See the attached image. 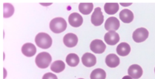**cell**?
<instances>
[{
  "label": "cell",
  "mask_w": 155,
  "mask_h": 79,
  "mask_svg": "<svg viewBox=\"0 0 155 79\" xmlns=\"http://www.w3.org/2000/svg\"><path fill=\"white\" fill-rule=\"evenodd\" d=\"M36 45L42 49H48L52 44V39L51 37L45 33H38L35 39Z\"/></svg>",
  "instance_id": "1"
},
{
  "label": "cell",
  "mask_w": 155,
  "mask_h": 79,
  "mask_svg": "<svg viewBox=\"0 0 155 79\" xmlns=\"http://www.w3.org/2000/svg\"><path fill=\"white\" fill-rule=\"evenodd\" d=\"M67 22L62 17H55L50 22V28L54 33H61L65 30Z\"/></svg>",
  "instance_id": "2"
},
{
  "label": "cell",
  "mask_w": 155,
  "mask_h": 79,
  "mask_svg": "<svg viewBox=\"0 0 155 79\" xmlns=\"http://www.w3.org/2000/svg\"><path fill=\"white\" fill-rule=\"evenodd\" d=\"M51 62V57L47 52L39 53L35 58L36 65L41 69L47 68Z\"/></svg>",
  "instance_id": "3"
},
{
  "label": "cell",
  "mask_w": 155,
  "mask_h": 79,
  "mask_svg": "<svg viewBox=\"0 0 155 79\" xmlns=\"http://www.w3.org/2000/svg\"><path fill=\"white\" fill-rule=\"evenodd\" d=\"M148 31L143 27L137 28L133 33V39L137 43H140L145 41L148 37Z\"/></svg>",
  "instance_id": "4"
},
{
  "label": "cell",
  "mask_w": 155,
  "mask_h": 79,
  "mask_svg": "<svg viewBox=\"0 0 155 79\" xmlns=\"http://www.w3.org/2000/svg\"><path fill=\"white\" fill-rule=\"evenodd\" d=\"M90 49L96 54L103 53L106 48V45L102 40L100 39H95L93 40L90 45Z\"/></svg>",
  "instance_id": "5"
},
{
  "label": "cell",
  "mask_w": 155,
  "mask_h": 79,
  "mask_svg": "<svg viewBox=\"0 0 155 79\" xmlns=\"http://www.w3.org/2000/svg\"><path fill=\"white\" fill-rule=\"evenodd\" d=\"M104 21V15L100 7H96L91 16V22L94 26H99L102 25Z\"/></svg>",
  "instance_id": "6"
},
{
  "label": "cell",
  "mask_w": 155,
  "mask_h": 79,
  "mask_svg": "<svg viewBox=\"0 0 155 79\" xmlns=\"http://www.w3.org/2000/svg\"><path fill=\"white\" fill-rule=\"evenodd\" d=\"M104 26L107 31H116L119 28L120 22L116 17L111 16L106 20Z\"/></svg>",
  "instance_id": "7"
},
{
  "label": "cell",
  "mask_w": 155,
  "mask_h": 79,
  "mask_svg": "<svg viewBox=\"0 0 155 79\" xmlns=\"http://www.w3.org/2000/svg\"><path fill=\"white\" fill-rule=\"evenodd\" d=\"M119 36L115 31H110L104 36L105 42L109 45H116L119 41Z\"/></svg>",
  "instance_id": "8"
},
{
  "label": "cell",
  "mask_w": 155,
  "mask_h": 79,
  "mask_svg": "<svg viewBox=\"0 0 155 79\" xmlns=\"http://www.w3.org/2000/svg\"><path fill=\"white\" fill-rule=\"evenodd\" d=\"M128 74L133 79H138L142 75L143 70L139 65L134 64L129 67L128 69Z\"/></svg>",
  "instance_id": "9"
},
{
  "label": "cell",
  "mask_w": 155,
  "mask_h": 79,
  "mask_svg": "<svg viewBox=\"0 0 155 79\" xmlns=\"http://www.w3.org/2000/svg\"><path fill=\"white\" fill-rule=\"evenodd\" d=\"M63 42L66 46L72 48L77 45L78 39L76 34L73 33H68L64 36Z\"/></svg>",
  "instance_id": "10"
},
{
  "label": "cell",
  "mask_w": 155,
  "mask_h": 79,
  "mask_svg": "<svg viewBox=\"0 0 155 79\" xmlns=\"http://www.w3.org/2000/svg\"><path fill=\"white\" fill-rule=\"evenodd\" d=\"M68 22L73 27H79L82 24L83 18L79 13H73L68 17Z\"/></svg>",
  "instance_id": "11"
},
{
  "label": "cell",
  "mask_w": 155,
  "mask_h": 79,
  "mask_svg": "<svg viewBox=\"0 0 155 79\" xmlns=\"http://www.w3.org/2000/svg\"><path fill=\"white\" fill-rule=\"evenodd\" d=\"M82 62L87 67H92L96 63V58L91 53L86 52L82 57Z\"/></svg>",
  "instance_id": "12"
},
{
  "label": "cell",
  "mask_w": 155,
  "mask_h": 79,
  "mask_svg": "<svg viewBox=\"0 0 155 79\" xmlns=\"http://www.w3.org/2000/svg\"><path fill=\"white\" fill-rule=\"evenodd\" d=\"M21 51L24 55L27 57H32L36 54V48L33 43H26L22 45Z\"/></svg>",
  "instance_id": "13"
},
{
  "label": "cell",
  "mask_w": 155,
  "mask_h": 79,
  "mask_svg": "<svg viewBox=\"0 0 155 79\" xmlns=\"http://www.w3.org/2000/svg\"><path fill=\"white\" fill-rule=\"evenodd\" d=\"M119 17L124 23L128 24L133 21L134 15L133 12L128 9H124L119 13Z\"/></svg>",
  "instance_id": "14"
},
{
  "label": "cell",
  "mask_w": 155,
  "mask_h": 79,
  "mask_svg": "<svg viewBox=\"0 0 155 79\" xmlns=\"http://www.w3.org/2000/svg\"><path fill=\"white\" fill-rule=\"evenodd\" d=\"M106 65L110 68H115L119 65L120 59L114 54H110L105 58Z\"/></svg>",
  "instance_id": "15"
},
{
  "label": "cell",
  "mask_w": 155,
  "mask_h": 79,
  "mask_svg": "<svg viewBox=\"0 0 155 79\" xmlns=\"http://www.w3.org/2000/svg\"><path fill=\"white\" fill-rule=\"evenodd\" d=\"M130 51V46L126 42H122L119 43L116 48V52L117 54L120 56H126L128 55Z\"/></svg>",
  "instance_id": "16"
},
{
  "label": "cell",
  "mask_w": 155,
  "mask_h": 79,
  "mask_svg": "<svg viewBox=\"0 0 155 79\" xmlns=\"http://www.w3.org/2000/svg\"><path fill=\"white\" fill-rule=\"evenodd\" d=\"M119 7L118 3L107 2L104 5V10L108 14H116L119 10Z\"/></svg>",
  "instance_id": "17"
},
{
  "label": "cell",
  "mask_w": 155,
  "mask_h": 79,
  "mask_svg": "<svg viewBox=\"0 0 155 79\" xmlns=\"http://www.w3.org/2000/svg\"><path fill=\"white\" fill-rule=\"evenodd\" d=\"M66 62L70 66H76L79 63V58L77 54L74 53H70L66 57Z\"/></svg>",
  "instance_id": "18"
},
{
  "label": "cell",
  "mask_w": 155,
  "mask_h": 79,
  "mask_svg": "<svg viewBox=\"0 0 155 79\" xmlns=\"http://www.w3.org/2000/svg\"><path fill=\"white\" fill-rule=\"evenodd\" d=\"M65 68V63L62 60H56L51 63L50 69L56 73H59L64 70Z\"/></svg>",
  "instance_id": "19"
},
{
  "label": "cell",
  "mask_w": 155,
  "mask_h": 79,
  "mask_svg": "<svg viewBox=\"0 0 155 79\" xmlns=\"http://www.w3.org/2000/svg\"><path fill=\"white\" fill-rule=\"evenodd\" d=\"M93 4L91 2H82L79 5V10L83 14H89L93 10Z\"/></svg>",
  "instance_id": "20"
},
{
  "label": "cell",
  "mask_w": 155,
  "mask_h": 79,
  "mask_svg": "<svg viewBox=\"0 0 155 79\" xmlns=\"http://www.w3.org/2000/svg\"><path fill=\"white\" fill-rule=\"evenodd\" d=\"M106 73L101 68L94 69L90 74V79H105Z\"/></svg>",
  "instance_id": "21"
},
{
  "label": "cell",
  "mask_w": 155,
  "mask_h": 79,
  "mask_svg": "<svg viewBox=\"0 0 155 79\" xmlns=\"http://www.w3.org/2000/svg\"><path fill=\"white\" fill-rule=\"evenodd\" d=\"M4 14L3 16L5 18L12 16L14 13L13 6L9 3H4Z\"/></svg>",
  "instance_id": "22"
},
{
  "label": "cell",
  "mask_w": 155,
  "mask_h": 79,
  "mask_svg": "<svg viewBox=\"0 0 155 79\" xmlns=\"http://www.w3.org/2000/svg\"><path fill=\"white\" fill-rule=\"evenodd\" d=\"M42 79H58V78L56 75L53 74V73L48 72L43 75Z\"/></svg>",
  "instance_id": "23"
},
{
  "label": "cell",
  "mask_w": 155,
  "mask_h": 79,
  "mask_svg": "<svg viewBox=\"0 0 155 79\" xmlns=\"http://www.w3.org/2000/svg\"><path fill=\"white\" fill-rule=\"evenodd\" d=\"M122 79H133V78L130 75H125Z\"/></svg>",
  "instance_id": "24"
},
{
  "label": "cell",
  "mask_w": 155,
  "mask_h": 79,
  "mask_svg": "<svg viewBox=\"0 0 155 79\" xmlns=\"http://www.w3.org/2000/svg\"><path fill=\"white\" fill-rule=\"evenodd\" d=\"M121 5H123V6H128V5H130L131 4V3H120Z\"/></svg>",
  "instance_id": "25"
},
{
  "label": "cell",
  "mask_w": 155,
  "mask_h": 79,
  "mask_svg": "<svg viewBox=\"0 0 155 79\" xmlns=\"http://www.w3.org/2000/svg\"><path fill=\"white\" fill-rule=\"evenodd\" d=\"M79 79H83V78H79Z\"/></svg>",
  "instance_id": "26"
},
{
  "label": "cell",
  "mask_w": 155,
  "mask_h": 79,
  "mask_svg": "<svg viewBox=\"0 0 155 79\" xmlns=\"http://www.w3.org/2000/svg\"><path fill=\"white\" fill-rule=\"evenodd\" d=\"M154 72H155V68H154Z\"/></svg>",
  "instance_id": "27"
}]
</instances>
